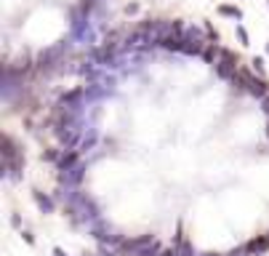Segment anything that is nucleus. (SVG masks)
<instances>
[{
  "label": "nucleus",
  "instance_id": "obj_4",
  "mask_svg": "<svg viewBox=\"0 0 269 256\" xmlns=\"http://www.w3.org/2000/svg\"><path fill=\"white\" fill-rule=\"evenodd\" d=\"M235 35L240 37L242 45H248V32H245V27H240V24H237V27H235Z\"/></svg>",
  "mask_w": 269,
  "mask_h": 256
},
{
  "label": "nucleus",
  "instance_id": "obj_6",
  "mask_svg": "<svg viewBox=\"0 0 269 256\" xmlns=\"http://www.w3.org/2000/svg\"><path fill=\"white\" fill-rule=\"evenodd\" d=\"M160 256H176V251H163Z\"/></svg>",
  "mask_w": 269,
  "mask_h": 256
},
{
  "label": "nucleus",
  "instance_id": "obj_7",
  "mask_svg": "<svg viewBox=\"0 0 269 256\" xmlns=\"http://www.w3.org/2000/svg\"><path fill=\"white\" fill-rule=\"evenodd\" d=\"M267 54H269V43H267Z\"/></svg>",
  "mask_w": 269,
  "mask_h": 256
},
{
  "label": "nucleus",
  "instance_id": "obj_2",
  "mask_svg": "<svg viewBox=\"0 0 269 256\" xmlns=\"http://www.w3.org/2000/svg\"><path fill=\"white\" fill-rule=\"evenodd\" d=\"M32 198H35L37 208H40L43 214H51V211H54V200H51V198H45L43 192H32Z\"/></svg>",
  "mask_w": 269,
  "mask_h": 256
},
{
  "label": "nucleus",
  "instance_id": "obj_1",
  "mask_svg": "<svg viewBox=\"0 0 269 256\" xmlns=\"http://www.w3.org/2000/svg\"><path fill=\"white\" fill-rule=\"evenodd\" d=\"M267 248H269V238H253V240L245 246V251L256 256V254H264Z\"/></svg>",
  "mask_w": 269,
  "mask_h": 256
},
{
  "label": "nucleus",
  "instance_id": "obj_3",
  "mask_svg": "<svg viewBox=\"0 0 269 256\" xmlns=\"http://www.w3.org/2000/svg\"><path fill=\"white\" fill-rule=\"evenodd\" d=\"M219 14H224V16H232V19H242V11L240 8H235V5H219Z\"/></svg>",
  "mask_w": 269,
  "mask_h": 256
},
{
  "label": "nucleus",
  "instance_id": "obj_5",
  "mask_svg": "<svg viewBox=\"0 0 269 256\" xmlns=\"http://www.w3.org/2000/svg\"><path fill=\"white\" fill-rule=\"evenodd\" d=\"M54 256H67V251L64 248H54Z\"/></svg>",
  "mask_w": 269,
  "mask_h": 256
}]
</instances>
